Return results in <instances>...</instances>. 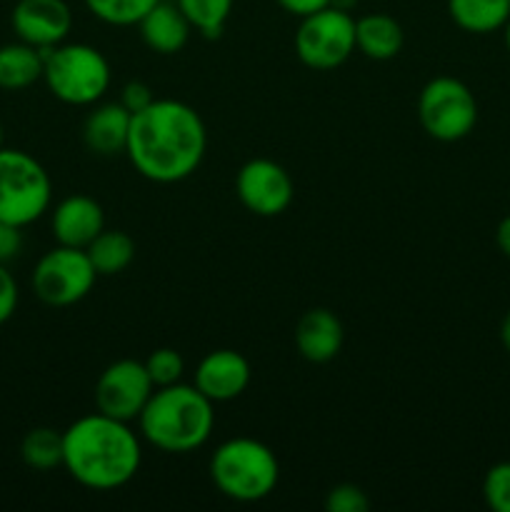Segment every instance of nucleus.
<instances>
[{"label":"nucleus","instance_id":"nucleus-7","mask_svg":"<svg viewBox=\"0 0 510 512\" xmlns=\"http://www.w3.org/2000/svg\"><path fill=\"white\" fill-rule=\"evenodd\" d=\"M418 118L425 133L440 143H458L478 123V100L458 78L440 75L428 80L418 95Z\"/></svg>","mask_w":510,"mask_h":512},{"label":"nucleus","instance_id":"nucleus-8","mask_svg":"<svg viewBox=\"0 0 510 512\" xmlns=\"http://www.w3.org/2000/svg\"><path fill=\"white\" fill-rule=\"evenodd\" d=\"M295 53L310 70H335L355 53V18L348 10L323 8L300 18Z\"/></svg>","mask_w":510,"mask_h":512},{"label":"nucleus","instance_id":"nucleus-3","mask_svg":"<svg viewBox=\"0 0 510 512\" xmlns=\"http://www.w3.org/2000/svg\"><path fill=\"white\" fill-rule=\"evenodd\" d=\"M213 405L195 385L175 383L155 388L138 418L140 435L160 453H193L213 435Z\"/></svg>","mask_w":510,"mask_h":512},{"label":"nucleus","instance_id":"nucleus-14","mask_svg":"<svg viewBox=\"0 0 510 512\" xmlns=\"http://www.w3.org/2000/svg\"><path fill=\"white\" fill-rule=\"evenodd\" d=\"M50 230L58 245L85 250L105 230V213L90 195H68L55 205Z\"/></svg>","mask_w":510,"mask_h":512},{"label":"nucleus","instance_id":"nucleus-34","mask_svg":"<svg viewBox=\"0 0 510 512\" xmlns=\"http://www.w3.org/2000/svg\"><path fill=\"white\" fill-rule=\"evenodd\" d=\"M355 3H358V0H333L330 5H333V8H338V10H348V13H350V10L355 8Z\"/></svg>","mask_w":510,"mask_h":512},{"label":"nucleus","instance_id":"nucleus-15","mask_svg":"<svg viewBox=\"0 0 510 512\" xmlns=\"http://www.w3.org/2000/svg\"><path fill=\"white\" fill-rule=\"evenodd\" d=\"M343 323L328 308H313L300 315L295 325V348L308 363L323 365L338 358L343 348Z\"/></svg>","mask_w":510,"mask_h":512},{"label":"nucleus","instance_id":"nucleus-10","mask_svg":"<svg viewBox=\"0 0 510 512\" xmlns=\"http://www.w3.org/2000/svg\"><path fill=\"white\" fill-rule=\"evenodd\" d=\"M153 390L155 385L145 370V363L133 358L115 360L95 383V408L108 418L133 423L140 418Z\"/></svg>","mask_w":510,"mask_h":512},{"label":"nucleus","instance_id":"nucleus-23","mask_svg":"<svg viewBox=\"0 0 510 512\" xmlns=\"http://www.w3.org/2000/svg\"><path fill=\"white\" fill-rule=\"evenodd\" d=\"M175 3L198 33L213 40L223 35L235 0H175Z\"/></svg>","mask_w":510,"mask_h":512},{"label":"nucleus","instance_id":"nucleus-26","mask_svg":"<svg viewBox=\"0 0 510 512\" xmlns=\"http://www.w3.org/2000/svg\"><path fill=\"white\" fill-rule=\"evenodd\" d=\"M483 498L490 510L510 512V463H498L485 473Z\"/></svg>","mask_w":510,"mask_h":512},{"label":"nucleus","instance_id":"nucleus-24","mask_svg":"<svg viewBox=\"0 0 510 512\" xmlns=\"http://www.w3.org/2000/svg\"><path fill=\"white\" fill-rule=\"evenodd\" d=\"M83 3L103 23L130 28V25H138L160 0H83Z\"/></svg>","mask_w":510,"mask_h":512},{"label":"nucleus","instance_id":"nucleus-20","mask_svg":"<svg viewBox=\"0 0 510 512\" xmlns=\"http://www.w3.org/2000/svg\"><path fill=\"white\" fill-rule=\"evenodd\" d=\"M448 15L460 30L488 35L510 18V0H448Z\"/></svg>","mask_w":510,"mask_h":512},{"label":"nucleus","instance_id":"nucleus-27","mask_svg":"<svg viewBox=\"0 0 510 512\" xmlns=\"http://www.w3.org/2000/svg\"><path fill=\"white\" fill-rule=\"evenodd\" d=\"M325 510L328 512H368L370 500L358 485L340 483L325 498Z\"/></svg>","mask_w":510,"mask_h":512},{"label":"nucleus","instance_id":"nucleus-28","mask_svg":"<svg viewBox=\"0 0 510 512\" xmlns=\"http://www.w3.org/2000/svg\"><path fill=\"white\" fill-rule=\"evenodd\" d=\"M15 308H18V283H15L8 265L0 263V325L13 318Z\"/></svg>","mask_w":510,"mask_h":512},{"label":"nucleus","instance_id":"nucleus-29","mask_svg":"<svg viewBox=\"0 0 510 512\" xmlns=\"http://www.w3.org/2000/svg\"><path fill=\"white\" fill-rule=\"evenodd\" d=\"M23 228L8 223V220H0V263L8 265L10 260L18 258V253L23 250Z\"/></svg>","mask_w":510,"mask_h":512},{"label":"nucleus","instance_id":"nucleus-17","mask_svg":"<svg viewBox=\"0 0 510 512\" xmlns=\"http://www.w3.org/2000/svg\"><path fill=\"white\" fill-rule=\"evenodd\" d=\"M140 35H143V43L150 50L160 55H175L188 45L190 38V20L185 18L183 10L178 8V3H170V0H160L155 8H150V13L145 15L138 23Z\"/></svg>","mask_w":510,"mask_h":512},{"label":"nucleus","instance_id":"nucleus-2","mask_svg":"<svg viewBox=\"0 0 510 512\" xmlns=\"http://www.w3.org/2000/svg\"><path fill=\"white\" fill-rule=\"evenodd\" d=\"M143 463L140 438L130 423L103 413L83 415L63 430V468L95 493L128 485Z\"/></svg>","mask_w":510,"mask_h":512},{"label":"nucleus","instance_id":"nucleus-5","mask_svg":"<svg viewBox=\"0 0 510 512\" xmlns=\"http://www.w3.org/2000/svg\"><path fill=\"white\" fill-rule=\"evenodd\" d=\"M110 63L88 43H60L43 50V80L65 105H95L110 88Z\"/></svg>","mask_w":510,"mask_h":512},{"label":"nucleus","instance_id":"nucleus-22","mask_svg":"<svg viewBox=\"0 0 510 512\" xmlns=\"http://www.w3.org/2000/svg\"><path fill=\"white\" fill-rule=\"evenodd\" d=\"M20 458L28 468L48 473L63 465V433L53 428H33L20 443Z\"/></svg>","mask_w":510,"mask_h":512},{"label":"nucleus","instance_id":"nucleus-31","mask_svg":"<svg viewBox=\"0 0 510 512\" xmlns=\"http://www.w3.org/2000/svg\"><path fill=\"white\" fill-rule=\"evenodd\" d=\"M280 8L288 15H295V18H308V15L318 13V10L330 8L333 0H275Z\"/></svg>","mask_w":510,"mask_h":512},{"label":"nucleus","instance_id":"nucleus-19","mask_svg":"<svg viewBox=\"0 0 510 512\" xmlns=\"http://www.w3.org/2000/svg\"><path fill=\"white\" fill-rule=\"evenodd\" d=\"M40 78H43V50L23 40L0 45V88L25 90Z\"/></svg>","mask_w":510,"mask_h":512},{"label":"nucleus","instance_id":"nucleus-30","mask_svg":"<svg viewBox=\"0 0 510 512\" xmlns=\"http://www.w3.org/2000/svg\"><path fill=\"white\" fill-rule=\"evenodd\" d=\"M153 100H155L153 90H150L145 83H140V80H130V83L123 88V95H120V103H123V108L128 110V113H140V110L148 108Z\"/></svg>","mask_w":510,"mask_h":512},{"label":"nucleus","instance_id":"nucleus-35","mask_svg":"<svg viewBox=\"0 0 510 512\" xmlns=\"http://www.w3.org/2000/svg\"><path fill=\"white\" fill-rule=\"evenodd\" d=\"M503 38H505V48H508V53H510V18H508V23L503 25Z\"/></svg>","mask_w":510,"mask_h":512},{"label":"nucleus","instance_id":"nucleus-36","mask_svg":"<svg viewBox=\"0 0 510 512\" xmlns=\"http://www.w3.org/2000/svg\"><path fill=\"white\" fill-rule=\"evenodd\" d=\"M0 148H3V125H0Z\"/></svg>","mask_w":510,"mask_h":512},{"label":"nucleus","instance_id":"nucleus-9","mask_svg":"<svg viewBox=\"0 0 510 512\" xmlns=\"http://www.w3.org/2000/svg\"><path fill=\"white\" fill-rule=\"evenodd\" d=\"M95 280H98V273L83 248L58 245L35 263L30 283L40 303L50 308H68L88 298Z\"/></svg>","mask_w":510,"mask_h":512},{"label":"nucleus","instance_id":"nucleus-13","mask_svg":"<svg viewBox=\"0 0 510 512\" xmlns=\"http://www.w3.org/2000/svg\"><path fill=\"white\" fill-rule=\"evenodd\" d=\"M250 363L238 350H213L205 355L195 368V388L210 400V403H230L248 390Z\"/></svg>","mask_w":510,"mask_h":512},{"label":"nucleus","instance_id":"nucleus-11","mask_svg":"<svg viewBox=\"0 0 510 512\" xmlns=\"http://www.w3.org/2000/svg\"><path fill=\"white\" fill-rule=\"evenodd\" d=\"M235 195L253 215L275 218L290 208L295 188L283 165L268 158H253L235 175Z\"/></svg>","mask_w":510,"mask_h":512},{"label":"nucleus","instance_id":"nucleus-4","mask_svg":"<svg viewBox=\"0 0 510 512\" xmlns=\"http://www.w3.org/2000/svg\"><path fill=\"white\" fill-rule=\"evenodd\" d=\"M210 478L225 498L235 503H258L278 488L280 463L260 440L230 438L215 448Z\"/></svg>","mask_w":510,"mask_h":512},{"label":"nucleus","instance_id":"nucleus-33","mask_svg":"<svg viewBox=\"0 0 510 512\" xmlns=\"http://www.w3.org/2000/svg\"><path fill=\"white\" fill-rule=\"evenodd\" d=\"M500 340H503L505 350L510 353V313L503 318V325H500Z\"/></svg>","mask_w":510,"mask_h":512},{"label":"nucleus","instance_id":"nucleus-18","mask_svg":"<svg viewBox=\"0 0 510 512\" xmlns=\"http://www.w3.org/2000/svg\"><path fill=\"white\" fill-rule=\"evenodd\" d=\"M405 35L398 20L385 13H370L355 20V50L370 60H393L403 50Z\"/></svg>","mask_w":510,"mask_h":512},{"label":"nucleus","instance_id":"nucleus-1","mask_svg":"<svg viewBox=\"0 0 510 512\" xmlns=\"http://www.w3.org/2000/svg\"><path fill=\"white\" fill-rule=\"evenodd\" d=\"M208 150V130L195 108L183 100L155 98L130 118L125 155L150 183L173 185L200 168Z\"/></svg>","mask_w":510,"mask_h":512},{"label":"nucleus","instance_id":"nucleus-12","mask_svg":"<svg viewBox=\"0 0 510 512\" xmlns=\"http://www.w3.org/2000/svg\"><path fill=\"white\" fill-rule=\"evenodd\" d=\"M10 25L18 40L48 50L68 40L73 30V10L65 0H18Z\"/></svg>","mask_w":510,"mask_h":512},{"label":"nucleus","instance_id":"nucleus-25","mask_svg":"<svg viewBox=\"0 0 510 512\" xmlns=\"http://www.w3.org/2000/svg\"><path fill=\"white\" fill-rule=\"evenodd\" d=\"M145 370H148L150 380L155 388H165V385H175L183 380L185 360L178 350L173 348H158L143 360Z\"/></svg>","mask_w":510,"mask_h":512},{"label":"nucleus","instance_id":"nucleus-32","mask_svg":"<svg viewBox=\"0 0 510 512\" xmlns=\"http://www.w3.org/2000/svg\"><path fill=\"white\" fill-rule=\"evenodd\" d=\"M495 243H498L500 253L510 258V215L500 220L498 228H495Z\"/></svg>","mask_w":510,"mask_h":512},{"label":"nucleus","instance_id":"nucleus-6","mask_svg":"<svg viewBox=\"0 0 510 512\" xmlns=\"http://www.w3.org/2000/svg\"><path fill=\"white\" fill-rule=\"evenodd\" d=\"M50 200L48 170L25 150L0 148V220L28 228L48 213Z\"/></svg>","mask_w":510,"mask_h":512},{"label":"nucleus","instance_id":"nucleus-16","mask_svg":"<svg viewBox=\"0 0 510 512\" xmlns=\"http://www.w3.org/2000/svg\"><path fill=\"white\" fill-rule=\"evenodd\" d=\"M130 118H133V113H128L123 108V103L95 105L83 125V140L90 153L103 155V158H113V155L125 153Z\"/></svg>","mask_w":510,"mask_h":512},{"label":"nucleus","instance_id":"nucleus-21","mask_svg":"<svg viewBox=\"0 0 510 512\" xmlns=\"http://www.w3.org/2000/svg\"><path fill=\"white\" fill-rule=\"evenodd\" d=\"M90 263L98 275H118L133 263L135 243L123 230H103L93 243L85 248Z\"/></svg>","mask_w":510,"mask_h":512}]
</instances>
